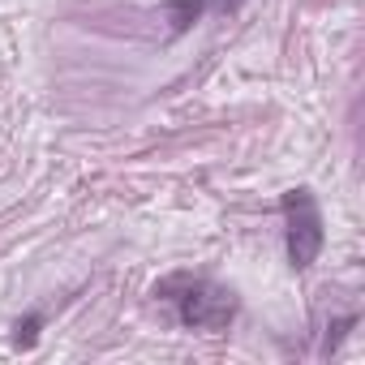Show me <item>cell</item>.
<instances>
[{
  "label": "cell",
  "mask_w": 365,
  "mask_h": 365,
  "mask_svg": "<svg viewBox=\"0 0 365 365\" xmlns=\"http://www.w3.org/2000/svg\"><path fill=\"white\" fill-rule=\"evenodd\" d=\"M155 297H163L176 318L194 331H224L237 318V297L202 275H172L155 288Z\"/></svg>",
  "instance_id": "1"
},
{
  "label": "cell",
  "mask_w": 365,
  "mask_h": 365,
  "mask_svg": "<svg viewBox=\"0 0 365 365\" xmlns=\"http://www.w3.org/2000/svg\"><path fill=\"white\" fill-rule=\"evenodd\" d=\"M35 335H39V314H31L26 322H18V344H35Z\"/></svg>",
  "instance_id": "4"
},
{
  "label": "cell",
  "mask_w": 365,
  "mask_h": 365,
  "mask_svg": "<svg viewBox=\"0 0 365 365\" xmlns=\"http://www.w3.org/2000/svg\"><path fill=\"white\" fill-rule=\"evenodd\" d=\"M348 327H356V318H339V322L331 327V335H327V352H331V348L344 339V331H348Z\"/></svg>",
  "instance_id": "5"
},
{
  "label": "cell",
  "mask_w": 365,
  "mask_h": 365,
  "mask_svg": "<svg viewBox=\"0 0 365 365\" xmlns=\"http://www.w3.org/2000/svg\"><path fill=\"white\" fill-rule=\"evenodd\" d=\"M279 211H284V228H288V262L292 271H309L322 254V211H318V198L301 185V190H288L279 198Z\"/></svg>",
  "instance_id": "2"
},
{
  "label": "cell",
  "mask_w": 365,
  "mask_h": 365,
  "mask_svg": "<svg viewBox=\"0 0 365 365\" xmlns=\"http://www.w3.org/2000/svg\"><path fill=\"white\" fill-rule=\"evenodd\" d=\"M237 5H241V0H168V22H172V31L180 35V31H190L194 22H202L207 9L228 14V9H237Z\"/></svg>",
  "instance_id": "3"
}]
</instances>
